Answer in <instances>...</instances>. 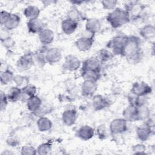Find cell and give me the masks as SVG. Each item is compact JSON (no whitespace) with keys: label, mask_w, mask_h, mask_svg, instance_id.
Returning <instances> with one entry per match:
<instances>
[{"label":"cell","mask_w":155,"mask_h":155,"mask_svg":"<svg viewBox=\"0 0 155 155\" xmlns=\"http://www.w3.org/2000/svg\"><path fill=\"white\" fill-rule=\"evenodd\" d=\"M141 41L136 36H128L123 49L122 56L126 58L130 63H137L142 58Z\"/></svg>","instance_id":"1"},{"label":"cell","mask_w":155,"mask_h":155,"mask_svg":"<svg viewBox=\"0 0 155 155\" xmlns=\"http://www.w3.org/2000/svg\"><path fill=\"white\" fill-rule=\"evenodd\" d=\"M107 21L114 28H119L130 21L129 13L125 9L116 7L108 13Z\"/></svg>","instance_id":"2"},{"label":"cell","mask_w":155,"mask_h":155,"mask_svg":"<svg viewBox=\"0 0 155 155\" xmlns=\"http://www.w3.org/2000/svg\"><path fill=\"white\" fill-rule=\"evenodd\" d=\"M128 36L123 33H119L114 36L108 42L107 47L112 50L114 55L122 56L124 47L127 41Z\"/></svg>","instance_id":"3"},{"label":"cell","mask_w":155,"mask_h":155,"mask_svg":"<svg viewBox=\"0 0 155 155\" xmlns=\"http://www.w3.org/2000/svg\"><path fill=\"white\" fill-rule=\"evenodd\" d=\"M128 130L127 121L124 118L113 119L110 124L109 131L113 135H117L126 132Z\"/></svg>","instance_id":"4"},{"label":"cell","mask_w":155,"mask_h":155,"mask_svg":"<svg viewBox=\"0 0 155 155\" xmlns=\"http://www.w3.org/2000/svg\"><path fill=\"white\" fill-rule=\"evenodd\" d=\"M154 127L150 126L145 122L136 128V133L137 138L142 142L147 141L151 135L154 134Z\"/></svg>","instance_id":"5"},{"label":"cell","mask_w":155,"mask_h":155,"mask_svg":"<svg viewBox=\"0 0 155 155\" xmlns=\"http://www.w3.org/2000/svg\"><path fill=\"white\" fill-rule=\"evenodd\" d=\"M130 92L137 96H145L152 92V88L145 82H136L132 85Z\"/></svg>","instance_id":"6"},{"label":"cell","mask_w":155,"mask_h":155,"mask_svg":"<svg viewBox=\"0 0 155 155\" xmlns=\"http://www.w3.org/2000/svg\"><path fill=\"white\" fill-rule=\"evenodd\" d=\"M34 64L33 53H27L21 56L16 62V65L19 70L26 71L29 70Z\"/></svg>","instance_id":"7"},{"label":"cell","mask_w":155,"mask_h":155,"mask_svg":"<svg viewBox=\"0 0 155 155\" xmlns=\"http://www.w3.org/2000/svg\"><path fill=\"white\" fill-rule=\"evenodd\" d=\"M81 65V61L74 55L68 54L65 57L62 68L69 71L77 70Z\"/></svg>","instance_id":"8"},{"label":"cell","mask_w":155,"mask_h":155,"mask_svg":"<svg viewBox=\"0 0 155 155\" xmlns=\"http://www.w3.org/2000/svg\"><path fill=\"white\" fill-rule=\"evenodd\" d=\"M62 58V51L56 47L47 49L45 51V59L47 62L53 64L61 61Z\"/></svg>","instance_id":"9"},{"label":"cell","mask_w":155,"mask_h":155,"mask_svg":"<svg viewBox=\"0 0 155 155\" xmlns=\"http://www.w3.org/2000/svg\"><path fill=\"white\" fill-rule=\"evenodd\" d=\"M110 100L106 97L101 94H97L93 96L92 99V106L94 110L100 111L110 105Z\"/></svg>","instance_id":"10"},{"label":"cell","mask_w":155,"mask_h":155,"mask_svg":"<svg viewBox=\"0 0 155 155\" xmlns=\"http://www.w3.org/2000/svg\"><path fill=\"white\" fill-rule=\"evenodd\" d=\"M81 93L84 96L89 97L93 96L97 90V82L89 81H84L81 85Z\"/></svg>","instance_id":"11"},{"label":"cell","mask_w":155,"mask_h":155,"mask_svg":"<svg viewBox=\"0 0 155 155\" xmlns=\"http://www.w3.org/2000/svg\"><path fill=\"white\" fill-rule=\"evenodd\" d=\"M94 42V38L82 36L75 42V45L78 50L86 51L89 50Z\"/></svg>","instance_id":"12"},{"label":"cell","mask_w":155,"mask_h":155,"mask_svg":"<svg viewBox=\"0 0 155 155\" xmlns=\"http://www.w3.org/2000/svg\"><path fill=\"white\" fill-rule=\"evenodd\" d=\"M94 135V129L90 125H83L76 131V136L82 140H88Z\"/></svg>","instance_id":"13"},{"label":"cell","mask_w":155,"mask_h":155,"mask_svg":"<svg viewBox=\"0 0 155 155\" xmlns=\"http://www.w3.org/2000/svg\"><path fill=\"white\" fill-rule=\"evenodd\" d=\"M102 62L97 57H91L85 59L82 62L81 70H93L101 71Z\"/></svg>","instance_id":"14"},{"label":"cell","mask_w":155,"mask_h":155,"mask_svg":"<svg viewBox=\"0 0 155 155\" xmlns=\"http://www.w3.org/2000/svg\"><path fill=\"white\" fill-rule=\"evenodd\" d=\"M78 113L75 110L68 109L65 110L62 114V121L67 126H71L76 123Z\"/></svg>","instance_id":"15"},{"label":"cell","mask_w":155,"mask_h":155,"mask_svg":"<svg viewBox=\"0 0 155 155\" xmlns=\"http://www.w3.org/2000/svg\"><path fill=\"white\" fill-rule=\"evenodd\" d=\"M54 38V32L49 28H44L39 33V39L44 45L51 44Z\"/></svg>","instance_id":"16"},{"label":"cell","mask_w":155,"mask_h":155,"mask_svg":"<svg viewBox=\"0 0 155 155\" xmlns=\"http://www.w3.org/2000/svg\"><path fill=\"white\" fill-rule=\"evenodd\" d=\"M78 26V22H75L68 18H66L61 22L62 31L66 35L73 33Z\"/></svg>","instance_id":"17"},{"label":"cell","mask_w":155,"mask_h":155,"mask_svg":"<svg viewBox=\"0 0 155 155\" xmlns=\"http://www.w3.org/2000/svg\"><path fill=\"white\" fill-rule=\"evenodd\" d=\"M101 28V24L99 19L96 18H88L86 20L85 30L95 35L98 33Z\"/></svg>","instance_id":"18"},{"label":"cell","mask_w":155,"mask_h":155,"mask_svg":"<svg viewBox=\"0 0 155 155\" xmlns=\"http://www.w3.org/2000/svg\"><path fill=\"white\" fill-rule=\"evenodd\" d=\"M28 31L31 33H38L44 29V24L39 18L28 20L27 22Z\"/></svg>","instance_id":"19"},{"label":"cell","mask_w":155,"mask_h":155,"mask_svg":"<svg viewBox=\"0 0 155 155\" xmlns=\"http://www.w3.org/2000/svg\"><path fill=\"white\" fill-rule=\"evenodd\" d=\"M81 76L84 81L97 82L101 78V71L93 70H81Z\"/></svg>","instance_id":"20"},{"label":"cell","mask_w":155,"mask_h":155,"mask_svg":"<svg viewBox=\"0 0 155 155\" xmlns=\"http://www.w3.org/2000/svg\"><path fill=\"white\" fill-rule=\"evenodd\" d=\"M26 105L28 110L32 112H36L41 107L42 101L40 97L35 95L27 99Z\"/></svg>","instance_id":"21"},{"label":"cell","mask_w":155,"mask_h":155,"mask_svg":"<svg viewBox=\"0 0 155 155\" xmlns=\"http://www.w3.org/2000/svg\"><path fill=\"white\" fill-rule=\"evenodd\" d=\"M139 35L145 40L153 39L155 36V27L152 24H147L139 30Z\"/></svg>","instance_id":"22"},{"label":"cell","mask_w":155,"mask_h":155,"mask_svg":"<svg viewBox=\"0 0 155 155\" xmlns=\"http://www.w3.org/2000/svg\"><path fill=\"white\" fill-rule=\"evenodd\" d=\"M123 118L125 119L127 122L136 121L137 117V107L128 105L122 112Z\"/></svg>","instance_id":"23"},{"label":"cell","mask_w":155,"mask_h":155,"mask_svg":"<svg viewBox=\"0 0 155 155\" xmlns=\"http://www.w3.org/2000/svg\"><path fill=\"white\" fill-rule=\"evenodd\" d=\"M21 22V18L17 14L11 13L9 18L4 24V28L8 30H12L16 28Z\"/></svg>","instance_id":"24"},{"label":"cell","mask_w":155,"mask_h":155,"mask_svg":"<svg viewBox=\"0 0 155 155\" xmlns=\"http://www.w3.org/2000/svg\"><path fill=\"white\" fill-rule=\"evenodd\" d=\"M151 116L150 110L147 105L137 107L136 121H145Z\"/></svg>","instance_id":"25"},{"label":"cell","mask_w":155,"mask_h":155,"mask_svg":"<svg viewBox=\"0 0 155 155\" xmlns=\"http://www.w3.org/2000/svg\"><path fill=\"white\" fill-rule=\"evenodd\" d=\"M39 14L40 10L35 5H28L24 10V15L28 21L38 19Z\"/></svg>","instance_id":"26"},{"label":"cell","mask_w":155,"mask_h":155,"mask_svg":"<svg viewBox=\"0 0 155 155\" xmlns=\"http://www.w3.org/2000/svg\"><path fill=\"white\" fill-rule=\"evenodd\" d=\"M21 88L18 87H12L10 88L7 94L8 101L15 102L18 101L22 95Z\"/></svg>","instance_id":"27"},{"label":"cell","mask_w":155,"mask_h":155,"mask_svg":"<svg viewBox=\"0 0 155 155\" xmlns=\"http://www.w3.org/2000/svg\"><path fill=\"white\" fill-rule=\"evenodd\" d=\"M38 130L41 132H45L50 130L52 127V122L48 117H40L36 122Z\"/></svg>","instance_id":"28"},{"label":"cell","mask_w":155,"mask_h":155,"mask_svg":"<svg viewBox=\"0 0 155 155\" xmlns=\"http://www.w3.org/2000/svg\"><path fill=\"white\" fill-rule=\"evenodd\" d=\"M43 50H39L35 53L33 54V60L34 64H36L38 66L43 67L47 63V61L45 59V51Z\"/></svg>","instance_id":"29"},{"label":"cell","mask_w":155,"mask_h":155,"mask_svg":"<svg viewBox=\"0 0 155 155\" xmlns=\"http://www.w3.org/2000/svg\"><path fill=\"white\" fill-rule=\"evenodd\" d=\"M67 18L78 22L81 20H84L85 18L81 12L76 8H73L68 12Z\"/></svg>","instance_id":"30"},{"label":"cell","mask_w":155,"mask_h":155,"mask_svg":"<svg viewBox=\"0 0 155 155\" xmlns=\"http://www.w3.org/2000/svg\"><path fill=\"white\" fill-rule=\"evenodd\" d=\"M14 74L12 71L8 69L1 72L0 80L1 82L3 85H7L13 81Z\"/></svg>","instance_id":"31"},{"label":"cell","mask_w":155,"mask_h":155,"mask_svg":"<svg viewBox=\"0 0 155 155\" xmlns=\"http://www.w3.org/2000/svg\"><path fill=\"white\" fill-rule=\"evenodd\" d=\"M114 56V54H113V53L111 51H110V50L105 49V48H103L100 50L98 51V54H97V58L101 61V62H107L110 59H111Z\"/></svg>","instance_id":"32"},{"label":"cell","mask_w":155,"mask_h":155,"mask_svg":"<svg viewBox=\"0 0 155 155\" xmlns=\"http://www.w3.org/2000/svg\"><path fill=\"white\" fill-rule=\"evenodd\" d=\"M52 149V145L49 142L42 143L40 144L37 149V154L40 155H46L49 154Z\"/></svg>","instance_id":"33"},{"label":"cell","mask_w":155,"mask_h":155,"mask_svg":"<svg viewBox=\"0 0 155 155\" xmlns=\"http://www.w3.org/2000/svg\"><path fill=\"white\" fill-rule=\"evenodd\" d=\"M22 94L28 96V97L35 96L37 91V88L35 85L32 84H26L22 88Z\"/></svg>","instance_id":"34"},{"label":"cell","mask_w":155,"mask_h":155,"mask_svg":"<svg viewBox=\"0 0 155 155\" xmlns=\"http://www.w3.org/2000/svg\"><path fill=\"white\" fill-rule=\"evenodd\" d=\"M96 134L101 140H105L108 137V131L104 124L99 125L96 128Z\"/></svg>","instance_id":"35"},{"label":"cell","mask_w":155,"mask_h":155,"mask_svg":"<svg viewBox=\"0 0 155 155\" xmlns=\"http://www.w3.org/2000/svg\"><path fill=\"white\" fill-rule=\"evenodd\" d=\"M104 9L108 10H113L116 8L117 1L115 0H104L101 1Z\"/></svg>","instance_id":"36"},{"label":"cell","mask_w":155,"mask_h":155,"mask_svg":"<svg viewBox=\"0 0 155 155\" xmlns=\"http://www.w3.org/2000/svg\"><path fill=\"white\" fill-rule=\"evenodd\" d=\"M21 154L22 155H35L37 154V151L33 146L25 145L22 147Z\"/></svg>","instance_id":"37"},{"label":"cell","mask_w":155,"mask_h":155,"mask_svg":"<svg viewBox=\"0 0 155 155\" xmlns=\"http://www.w3.org/2000/svg\"><path fill=\"white\" fill-rule=\"evenodd\" d=\"M132 151L134 154H145L146 147L143 144L137 143L136 145H133L131 147Z\"/></svg>","instance_id":"38"},{"label":"cell","mask_w":155,"mask_h":155,"mask_svg":"<svg viewBox=\"0 0 155 155\" xmlns=\"http://www.w3.org/2000/svg\"><path fill=\"white\" fill-rule=\"evenodd\" d=\"M8 100L7 94H5V93L1 91L0 94V110L1 111H3L6 109L8 104Z\"/></svg>","instance_id":"39"},{"label":"cell","mask_w":155,"mask_h":155,"mask_svg":"<svg viewBox=\"0 0 155 155\" xmlns=\"http://www.w3.org/2000/svg\"><path fill=\"white\" fill-rule=\"evenodd\" d=\"M13 82L15 83L16 87H20L22 86L24 84L27 83L26 78L21 74H16L14 76Z\"/></svg>","instance_id":"40"},{"label":"cell","mask_w":155,"mask_h":155,"mask_svg":"<svg viewBox=\"0 0 155 155\" xmlns=\"http://www.w3.org/2000/svg\"><path fill=\"white\" fill-rule=\"evenodd\" d=\"M1 43L3 47L6 49H10L12 48L15 44V41L10 36L4 39L3 41H1Z\"/></svg>","instance_id":"41"},{"label":"cell","mask_w":155,"mask_h":155,"mask_svg":"<svg viewBox=\"0 0 155 155\" xmlns=\"http://www.w3.org/2000/svg\"><path fill=\"white\" fill-rule=\"evenodd\" d=\"M11 13L5 10H1L0 12V24L1 25H4L8 19L9 18Z\"/></svg>","instance_id":"42"},{"label":"cell","mask_w":155,"mask_h":155,"mask_svg":"<svg viewBox=\"0 0 155 155\" xmlns=\"http://www.w3.org/2000/svg\"><path fill=\"white\" fill-rule=\"evenodd\" d=\"M7 143L9 146L16 147L19 143V140L15 136H9L7 139Z\"/></svg>","instance_id":"43"},{"label":"cell","mask_w":155,"mask_h":155,"mask_svg":"<svg viewBox=\"0 0 155 155\" xmlns=\"http://www.w3.org/2000/svg\"><path fill=\"white\" fill-rule=\"evenodd\" d=\"M8 30H7L5 28H2L1 30V32H0V38H1V41H3L4 39L7 38L8 37H9L10 36L8 35Z\"/></svg>","instance_id":"44"},{"label":"cell","mask_w":155,"mask_h":155,"mask_svg":"<svg viewBox=\"0 0 155 155\" xmlns=\"http://www.w3.org/2000/svg\"><path fill=\"white\" fill-rule=\"evenodd\" d=\"M71 2L72 4H78V5L83 3L82 1H71Z\"/></svg>","instance_id":"45"},{"label":"cell","mask_w":155,"mask_h":155,"mask_svg":"<svg viewBox=\"0 0 155 155\" xmlns=\"http://www.w3.org/2000/svg\"><path fill=\"white\" fill-rule=\"evenodd\" d=\"M42 2H43V4H45L46 2H48V1H43ZM52 2H53V1H49V2H48V4H47V5H50V3H52Z\"/></svg>","instance_id":"46"}]
</instances>
